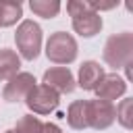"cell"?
Wrapping results in <instances>:
<instances>
[{"label": "cell", "mask_w": 133, "mask_h": 133, "mask_svg": "<svg viewBox=\"0 0 133 133\" xmlns=\"http://www.w3.org/2000/svg\"><path fill=\"white\" fill-rule=\"evenodd\" d=\"M104 62L112 69H125L127 77H131V62H133V33L123 31L114 33L104 44Z\"/></svg>", "instance_id": "6da1fadb"}, {"label": "cell", "mask_w": 133, "mask_h": 133, "mask_svg": "<svg viewBox=\"0 0 133 133\" xmlns=\"http://www.w3.org/2000/svg\"><path fill=\"white\" fill-rule=\"evenodd\" d=\"M66 12L71 15V23L75 33L81 37H94L96 33L102 31V17L91 8L87 0H71L66 2Z\"/></svg>", "instance_id": "7a4b0ae2"}, {"label": "cell", "mask_w": 133, "mask_h": 133, "mask_svg": "<svg viewBox=\"0 0 133 133\" xmlns=\"http://www.w3.org/2000/svg\"><path fill=\"white\" fill-rule=\"evenodd\" d=\"M15 42H17L19 54L25 60H35L42 50V27L31 19L21 21L15 33Z\"/></svg>", "instance_id": "3957f363"}, {"label": "cell", "mask_w": 133, "mask_h": 133, "mask_svg": "<svg viewBox=\"0 0 133 133\" xmlns=\"http://www.w3.org/2000/svg\"><path fill=\"white\" fill-rule=\"evenodd\" d=\"M46 56L54 64H71L77 58V39L66 31H56L46 42Z\"/></svg>", "instance_id": "277c9868"}, {"label": "cell", "mask_w": 133, "mask_h": 133, "mask_svg": "<svg viewBox=\"0 0 133 133\" xmlns=\"http://www.w3.org/2000/svg\"><path fill=\"white\" fill-rule=\"evenodd\" d=\"M25 104L33 114H50V112H54L58 108L60 94H56L52 87L39 83L29 91V96L25 98Z\"/></svg>", "instance_id": "5b68a950"}, {"label": "cell", "mask_w": 133, "mask_h": 133, "mask_svg": "<svg viewBox=\"0 0 133 133\" xmlns=\"http://www.w3.org/2000/svg\"><path fill=\"white\" fill-rule=\"evenodd\" d=\"M116 121V110L112 102L106 100H87V125L96 131L108 129Z\"/></svg>", "instance_id": "8992f818"}, {"label": "cell", "mask_w": 133, "mask_h": 133, "mask_svg": "<svg viewBox=\"0 0 133 133\" xmlns=\"http://www.w3.org/2000/svg\"><path fill=\"white\" fill-rule=\"evenodd\" d=\"M37 85L35 77L31 73H17L12 79H8V83L2 89V98L6 102H21L29 96V91Z\"/></svg>", "instance_id": "52a82bcc"}, {"label": "cell", "mask_w": 133, "mask_h": 133, "mask_svg": "<svg viewBox=\"0 0 133 133\" xmlns=\"http://www.w3.org/2000/svg\"><path fill=\"white\" fill-rule=\"evenodd\" d=\"M44 85L52 87L56 94H71L77 83L73 73L69 71V66H52L44 73Z\"/></svg>", "instance_id": "ba28073f"}, {"label": "cell", "mask_w": 133, "mask_h": 133, "mask_svg": "<svg viewBox=\"0 0 133 133\" xmlns=\"http://www.w3.org/2000/svg\"><path fill=\"white\" fill-rule=\"evenodd\" d=\"M98 100H106V102H112L116 98H121L125 91H127V81L123 77H118L116 73H104L102 81L98 83V87L94 89Z\"/></svg>", "instance_id": "9c48e42d"}, {"label": "cell", "mask_w": 133, "mask_h": 133, "mask_svg": "<svg viewBox=\"0 0 133 133\" xmlns=\"http://www.w3.org/2000/svg\"><path fill=\"white\" fill-rule=\"evenodd\" d=\"M102 77H104V66H100V62H96V60H85L79 66V79L75 83L81 89L94 91L98 87V83L102 81Z\"/></svg>", "instance_id": "30bf717a"}, {"label": "cell", "mask_w": 133, "mask_h": 133, "mask_svg": "<svg viewBox=\"0 0 133 133\" xmlns=\"http://www.w3.org/2000/svg\"><path fill=\"white\" fill-rule=\"evenodd\" d=\"M21 69V58L15 50L10 48H2L0 50V81H8L12 79Z\"/></svg>", "instance_id": "8fae6325"}, {"label": "cell", "mask_w": 133, "mask_h": 133, "mask_svg": "<svg viewBox=\"0 0 133 133\" xmlns=\"http://www.w3.org/2000/svg\"><path fill=\"white\" fill-rule=\"evenodd\" d=\"M66 123L71 129L83 131L87 129V100H75L66 110Z\"/></svg>", "instance_id": "7c38bea8"}, {"label": "cell", "mask_w": 133, "mask_h": 133, "mask_svg": "<svg viewBox=\"0 0 133 133\" xmlns=\"http://www.w3.org/2000/svg\"><path fill=\"white\" fill-rule=\"evenodd\" d=\"M23 17V4L15 0H0V27H10Z\"/></svg>", "instance_id": "4fadbf2b"}, {"label": "cell", "mask_w": 133, "mask_h": 133, "mask_svg": "<svg viewBox=\"0 0 133 133\" xmlns=\"http://www.w3.org/2000/svg\"><path fill=\"white\" fill-rule=\"evenodd\" d=\"M29 8H31L37 17L54 19V17L60 12V2H58V0H31V2H29Z\"/></svg>", "instance_id": "5bb4252c"}, {"label": "cell", "mask_w": 133, "mask_h": 133, "mask_svg": "<svg viewBox=\"0 0 133 133\" xmlns=\"http://www.w3.org/2000/svg\"><path fill=\"white\" fill-rule=\"evenodd\" d=\"M114 110H116V121L125 129H133V100L131 98L123 100Z\"/></svg>", "instance_id": "9a60e30c"}, {"label": "cell", "mask_w": 133, "mask_h": 133, "mask_svg": "<svg viewBox=\"0 0 133 133\" xmlns=\"http://www.w3.org/2000/svg\"><path fill=\"white\" fill-rule=\"evenodd\" d=\"M42 125H44V123H42L37 116L25 114V116H21V118L17 121L15 131H17V133H42Z\"/></svg>", "instance_id": "2e32d148"}, {"label": "cell", "mask_w": 133, "mask_h": 133, "mask_svg": "<svg viewBox=\"0 0 133 133\" xmlns=\"http://www.w3.org/2000/svg\"><path fill=\"white\" fill-rule=\"evenodd\" d=\"M42 133H62V129L54 123H44L42 125Z\"/></svg>", "instance_id": "e0dca14e"}, {"label": "cell", "mask_w": 133, "mask_h": 133, "mask_svg": "<svg viewBox=\"0 0 133 133\" xmlns=\"http://www.w3.org/2000/svg\"><path fill=\"white\" fill-rule=\"evenodd\" d=\"M4 133H17V131H15V129H8V131H4Z\"/></svg>", "instance_id": "ac0fdd59"}]
</instances>
